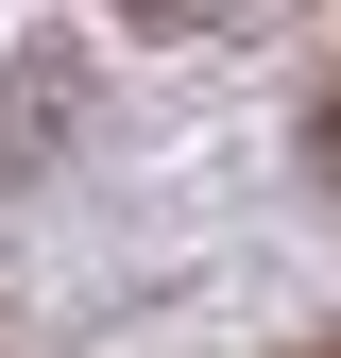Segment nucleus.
<instances>
[{
    "label": "nucleus",
    "instance_id": "2",
    "mask_svg": "<svg viewBox=\"0 0 341 358\" xmlns=\"http://www.w3.org/2000/svg\"><path fill=\"white\" fill-rule=\"evenodd\" d=\"M290 358H341V324H324V341H290Z\"/></svg>",
    "mask_w": 341,
    "mask_h": 358
},
{
    "label": "nucleus",
    "instance_id": "1",
    "mask_svg": "<svg viewBox=\"0 0 341 358\" xmlns=\"http://www.w3.org/2000/svg\"><path fill=\"white\" fill-rule=\"evenodd\" d=\"M307 171H324V188H341V85H324V103H307Z\"/></svg>",
    "mask_w": 341,
    "mask_h": 358
}]
</instances>
